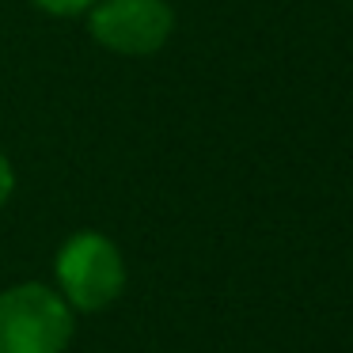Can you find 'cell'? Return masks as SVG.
Masks as SVG:
<instances>
[{"instance_id": "4", "label": "cell", "mask_w": 353, "mask_h": 353, "mask_svg": "<svg viewBox=\"0 0 353 353\" xmlns=\"http://www.w3.org/2000/svg\"><path fill=\"white\" fill-rule=\"evenodd\" d=\"M34 4L46 8V12H54V16H77V12L92 8L95 0H34Z\"/></svg>"}, {"instance_id": "1", "label": "cell", "mask_w": 353, "mask_h": 353, "mask_svg": "<svg viewBox=\"0 0 353 353\" xmlns=\"http://www.w3.org/2000/svg\"><path fill=\"white\" fill-rule=\"evenodd\" d=\"M72 338V312L46 285L0 292V353H61Z\"/></svg>"}, {"instance_id": "3", "label": "cell", "mask_w": 353, "mask_h": 353, "mask_svg": "<svg viewBox=\"0 0 353 353\" xmlns=\"http://www.w3.org/2000/svg\"><path fill=\"white\" fill-rule=\"evenodd\" d=\"M175 31L168 0H99L92 8V39L125 57L156 54Z\"/></svg>"}, {"instance_id": "2", "label": "cell", "mask_w": 353, "mask_h": 353, "mask_svg": "<svg viewBox=\"0 0 353 353\" xmlns=\"http://www.w3.org/2000/svg\"><path fill=\"white\" fill-rule=\"evenodd\" d=\"M57 285H61L65 304L80 312H99L122 296L125 262L107 236L77 232L57 251Z\"/></svg>"}, {"instance_id": "5", "label": "cell", "mask_w": 353, "mask_h": 353, "mask_svg": "<svg viewBox=\"0 0 353 353\" xmlns=\"http://www.w3.org/2000/svg\"><path fill=\"white\" fill-rule=\"evenodd\" d=\"M12 186H16V171H12V163L0 156V205L12 198Z\"/></svg>"}]
</instances>
